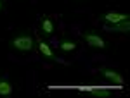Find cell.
Returning a JSON list of instances; mask_svg holds the SVG:
<instances>
[{"instance_id": "cell-1", "label": "cell", "mask_w": 130, "mask_h": 98, "mask_svg": "<svg viewBox=\"0 0 130 98\" xmlns=\"http://www.w3.org/2000/svg\"><path fill=\"white\" fill-rule=\"evenodd\" d=\"M10 47L19 50V52H28V50L33 48V38L30 35H18L16 38H12Z\"/></svg>"}, {"instance_id": "cell-2", "label": "cell", "mask_w": 130, "mask_h": 98, "mask_svg": "<svg viewBox=\"0 0 130 98\" xmlns=\"http://www.w3.org/2000/svg\"><path fill=\"white\" fill-rule=\"evenodd\" d=\"M106 31H118V33H128L130 31V21H120V22H106L104 26Z\"/></svg>"}, {"instance_id": "cell-3", "label": "cell", "mask_w": 130, "mask_h": 98, "mask_svg": "<svg viewBox=\"0 0 130 98\" xmlns=\"http://www.w3.org/2000/svg\"><path fill=\"white\" fill-rule=\"evenodd\" d=\"M99 72L104 76V78L111 81V83H116V84H121L123 83V76H121L120 72H116V71H113V69H108V67H101Z\"/></svg>"}, {"instance_id": "cell-4", "label": "cell", "mask_w": 130, "mask_h": 98, "mask_svg": "<svg viewBox=\"0 0 130 98\" xmlns=\"http://www.w3.org/2000/svg\"><path fill=\"white\" fill-rule=\"evenodd\" d=\"M83 40L89 43L90 47H95V48H104L106 47V41L101 38L99 35H95V33H83Z\"/></svg>"}, {"instance_id": "cell-5", "label": "cell", "mask_w": 130, "mask_h": 98, "mask_svg": "<svg viewBox=\"0 0 130 98\" xmlns=\"http://www.w3.org/2000/svg\"><path fill=\"white\" fill-rule=\"evenodd\" d=\"M38 48H40V52L47 57V59H50V60H56V62H62L61 59H57L56 55H54V52L50 50V47L47 45V41H43V40H40L38 41Z\"/></svg>"}, {"instance_id": "cell-6", "label": "cell", "mask_w": 130, "mask_h": 98, "mask_svg": "<svg viewBox=\"0 0 130 98\" xmlns=\"http://www.w3.org/2000/svg\"><path fill=\"white\" fill-rule=\"evenodd\" d=\"M102 19L106 22H120V21H127L128 16L127 14H121V12H108L102 16Z\"/></svg>"}, {"instance_id": "cell-7", "label": "cell", "mask_w": 130, "mask_h": 98, "mask_svg": "<svg viewBox=\"0 0 130 98\" xmlns=\"http://www.w3.org/2000/svg\"><path fill=\"white\" fill-rule=\"evenodd\" d=\"M12 93V84L9 83V79L7 78H0V95H4V96H7Z\"/></svg>"}, {"instance_id": "cell-8", "label": "cell", "mask_w": 130, "mask_h": 98, "mask_svg": "<svg viewBox=\"0 0 130 98\" xmlns=\"http://www.w3.org/2000/svg\"><path fill=\"white\" fill-rule=\"evenodd\" d=\"M42 31H43V35H50L52 31H54V22H52V19L50 17H42Z\"/></svg>"}, {"instance_id": "cell-9", "label": "cell", "mask_w": 130, "mask_h": 98, "mask_svg": "<svg viewBox=\"0 0 130 98\" xmlns=\"http://www.w3.org/2000/svg\"><path fill=\"white\" fill-rule=\"evenodd\" d=\"M59 48L62 50V52H71V50H75V48H76V43H75L73 40L64 38V40H62V41L59 43Z\"/></svg>"}, {"instance_id": "cell-10", "label": "cell", "mask_w": 130, "mask_h": 98, "mask_svg": "<svg viewBox=\"0 0 130 98\" xmlns=\"http://www.w3.org/2000/svg\"><path fill=\"white\" fill-rule=\"evenodd\" d=\"M90 93L97 95V96H109V89H104V88H99V86H94L90 89Z\"/></svg>"}, {"instance_id": "cell-11", "label": "cell", "mask_w": 130, "mask_h": 98, "mask_svg": "<svg viewBox=\"0 0 130 98\" xmlns=\"http://www.w3.org/2000/svg\"><path fill=\"white\" fill-rule=\"evenodd\" d=\"M2 7H4V4H2V0H0V10H2Z\"/></svg>"}]
</instances>
